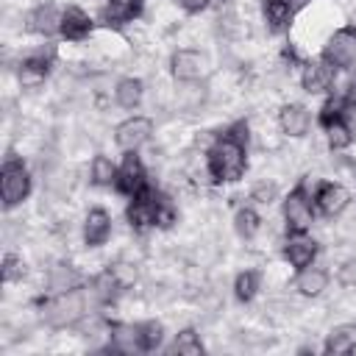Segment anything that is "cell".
<instances>
[{
    "label": "cell",
    "instance_id": "cell-1",
    "mask_svg": "<svg viewBox=\"0 0 356 356\" xmlns=\"http://www.w3.org/2000/svg\"><path fill=\"white\" fill-rule=\"evenodd\" d=\"M206 167L214 184H234L248 170V125L239 122L222 136L214 139V145L206 153Z\"/></svg>",
    "mask_w": 356,
    "mask_h": 356
},
{
    "label": "cell",
    "instance_id": "cell-2",
    "mask_svg": "<svg viewBox=\"0 0 356 356\" xmlns=\"http://www.w3.org/2000/svg\"><path fill=\"white\" fill-rule=\"evenodd\" d=\"M28 195H31V172L22 164V159L8 156L3 161V170H0V197H3V206L14 209Z\"/></svg>",
    "mask_w": 356,
    "mask_h": 356
},
{
    "label": "cell",
    "instance_id": "cell-3",
    "mask_svg": "<svg viewBox=\"0 0 356 356\" xmlns=\"http://www.w3.org/2000/svg\"><path fill=\"white\" fill-rule=\"evenodd\" d=\"M281 214H284L286 234H306V231L312 228L314 209H312V197L306 195V189H303V186H295V189L284 197Z\"/></svg>",
    "mask_w": 356,
    "mask_h": 356
},
{
    "label": "cell",
    "instance_id": "cell-4",
    "mask_svg": "<svg viewBox=\"0 0 356 356\" xmlns=\"http://www.w3.org/2000/svg\"><path fill=\"white\" fill-rule=\"evenodd\" d=\"M323 58L334 70H348L350 64H356V25H345L334 31L323 47Z\"/></svg>",
    "mask_w": 356,
    "mask_h": 356
},
{
    "label": "cell",
    "instance_id": "cell-5",
    "mask_svg": "<svg viewBox=\"0 0 356 356\" xmlns=\"http://www.w3.org/2000/svg\"><path fill=\"white\" fill-rule=\"evenodd\" d=\"M125 214H128L131 228H136V231L156 228V225H159V189L145 186L142 192H136V195L131 197Z\"/></svg>",
    "mask_w": 356,
    "mask_h": 356
},
{
    "label": "cell",
    "instance_id": "cell-6",
    "mask_svg": "<svg viewBox=\"0 0 356 356\" xmlns=\"http://www.w3.org/2000/svg\"><path fill=\"white\" fill-rule=\"evenodd\" d=\"M147 186V172L142 159L136 156V150H128L122 156V161L117 164V178H114V189L125 197H134L136 192H142Z\"/></svg>",
    "mask_w": 356,
    "mask_h": 356
},
{
    "label": "cell",
    "instance_id": "cell-7",
    "mask_svg": "<svg viewBox=\"0 0 356 356\" xmlns=\"http://www.w3.org/2000/svg\"><path fill=\"white\" fill-rule=\"evenodd\" d=\"M206 67H209L206 56H203L200 50H192V47H181V50H175L172 58H170V72H172V78L181 81V83H195V81H200V78L206 75Z\"/></svg>",
    "mask_w": 356,
    "mask_h": 356
},
{
    "label": "cell",
    "instance_id": "cell-8",
    "mask_svg": "<svg viewBox=\"0 0 356 356\" xmlns=\"http://www.w3.org/2000/svg\"><path fill=\"white\" fill-rule=\"evenodd\" d=\"M150 134H153V122L147 117H142V114H134V117L122 120L114 128V142H117L120 150L128 153V150H139L150 139Z\"/></svg>",
    "mask_w": 356,
    "mask_h": 356
},
{
    "label": "cell",
    "instance_id": "cell-9",
    "mask_svg": "<svg viewBox=\"0 0 356 356\" xmlns=\"http://www.w3.org/2000/svg\"><path fill=\"white\" fill-rule=\"evenodd\" d=\"M83 314V300L78 289H67V292H56V298L47 303L44 317L53 325H70Z\"/></svg>",
    "mask_w": 356,
    "mask_h": 356
},
{
    "label": "cell",
    "instance_id": "cell-10",
    "mask_svg": "<svg viewBox=\"0 0 356 356\" xmlns=\"http://www.w3.org/2000/svg\"><path fill=\"white\" fill-rule=\"evenodd\" d=\"M334 78H337V70L323 56L314 58V61H306L303 64V72H300V83H303V89L309 95H325V92H331Z\"/></svg>",
    "mask_w": 356,
    "mask_h": 356
},
{
    "label": "cell",
    "instance_id": "cell-11",
    "mask_svg": "<svg viewBox=\"0 0 356 356\" xmlns=\"http://www.w3.org/2000/svg\"><path fill=\"white\" fill-rule=\"evenodd\" d=\"M350 203V192L337 184V181H323L317 189H314V206L325 214V217H337L345 211V206Z\"/></svg>",
    "mask_w": 356,
    "mask_h": 356
},
{
    "label": "cell",
    "instance_id": "cell-12",
    "mask_svg": "<svg viewBox=\"0 0 356 356\" xmlns=\"http://www.w3.org/2000/svg\"><path fill=\"white\" fill-rule=\"evenodd\" d=\"M95 28V19L78 8V6H70L61 11V22H58V33L67 39V42H83Z\"/></svg>",
    "mask_w": 356,
    "mask_h": 356
},
{
    "label": "cell",
    "instance_id": "cell-13",
    "mask_svg": "<svg viewBox=\"0 0 356 356\" xmlns=\"http://www.w3.org/2000/svg\"><path fill=\"white\" fill-rule=\"evenodd\" d=\"M317 256V242L306 234H286V242H284V259L300 270V267H309Z\"/></svg>",
    "mask_w": 356,
    "mask_h": 356
},
{
    "label": "cell",
    "instance_id": "cell-14",
    "mask_svg": "<svg viewBox=\"0 0 356 356\" xmlns=\"http://www.w3.org/2000/svg\"><path fill=\"white\" fill-rule=\"evenodd\" d=\"M111 236V217L106 209H89L83 220V242L86 248H100Z\"/></svg>",
    "mask_w": 356,
    "mask_h": 356
},
{
    "label": "cell",
    "instance_id": "cell-15",
    "mask_svg": "<svg viewBox=\"0 0 356 356\" xmlns=\"http://www.w3.org/2000/svg\"><path fill=\"white\" fill-rule=\"evenodd\" d=\"M53 70V53H31L19 64V81L22 86H39Z\"/></svg>",
    "mask_w": 356,
    "mask_h": 356
},
{
    "label": "cell",
    "instance_id": "cell-16",
    "mask_svg": "<svg viewBox=\"0 0 356 356\" xmlns=\"http://www.w3.org/2000/svg\"><path fill=\"white\" fill-rule=\"evenodd\" d=\"M278 125L286 136L292 139H300L309 134V125H312V117L309 111L300 106V103H286L281 111H278Z\"/></svg>",
    "mask_w": 356,
    "mask_h": 356
},
{
    "label": "cell",
    "instance_id": "cell-17",
    "mask_svg": "<svg viewBox=\"0 0 356 356\" xmlns=\"http://www.w3.org/2000/svg\"><path fill=\"white\" fill-rule=\"evenodd\" d=\"M142 8H145V0H106L100 17H103L106 25L120 28V25L134 22V19L142 14Z\"/></svg>",
    "mask_w": 356,
    "mask_h": 356
},
{
    "label": "cell",
    "instance_id": "cell-18",
    "mask_svg": "<svg viewBox=\"0 0 356 356\" xmlns=\"http://www.w3.org/2000/svg\"><path fill=\"white\" fill-rule=\"evenodd\" d=\"M295 8H298V0H261V11L273 33H281L289 28Z\"/></svg>",
    "mask_w": 356,
    "mask_h": 356
},
{
    "label": "cell",
    "instance_id": "cell-19",
    "mask_svg": "<svg viewBox=\"0 0 356 356\" xmlns=\"http://www.w3.org/2000/svg\"><path fill=\"white\" fill-rule=\"evenodd\" d=\"M58 22H61V11L53 6V3H42L36 6L31 14H28V31L39 33V36H50L58 31Z\"/></svg>",
    "mask_w": 356,
    "mask_h": 356
},
{
    "label": "cell",
    "instance_id": "cell-20",
    "mask_svg": "<svg viewBox=\"0 0 356 356\" xmlns=\"http://www.w3.org/2000/svg\"><path fill=\"white\" fill-rule=\"evenodd\" d=\"M325 286H328V273L320 270V267H314V264L300 267L298 275H295V289L303 298H317V295L325 292Z\"/></svg>",
    "mask_w": 356,
    "mask_h": 356
},
{
    "label": "cell",
    "instance_id": "cell-21",
    "mask_svg": "<svg viewBox=\"0 0 356 356\" xmlns=\"http://www.w3.org/2000/svg\"><path fill=\"white\" fill-rule=\"evenodd\" d=\"M161 342H164V325H161V323L147 320V323L134 325V348H136V350L150 353V350L161 348Z\"/></svg>",
    "mask_w": 356,
    "mask_h": 356
},
{
    "label": "cell",
    "instance_id": "cell-22",
    "mask_svg": "<svg viewBox=\"0 0 356 356\" xmlns=\"http://www.w3.org/2000/svg\"><path fill=\"white\" fill-rule=\"evenodd\" d=\"M142 97H145V83L139 81V78H122L120 83H117V89H114V100H117V106L120 108H136L139 103H142Z\"/></svg>",
    "mask_w": 356,
    "mask_h": 356
},
{
    "label": "cell",
    "instance_id": "cell-23",
    "mask_svg": "<svg viewBox=\"0 0 356 356\" xmlns=\"http://www.w3.org/2000/svg\"><path fill=\"white\" fill-rule=\"evenodd\" d=\"M323 350H325V353H334V356L356 350V328H353V325H337V328L325 337Z\"/></svg>",
    "mask_w": 356,
    "mask_h": 356
},
{
    "label": "cell",
    "instance_id": "cell-24",
    "mask_svg": "<svg viewBox=\"0 0 356 356\" xmlns=\"http://www.w3.org/2000/svg\"><path fill=\"white\" fill-rule=\"evenodd\" d=\"M234 228H236V234H239L242 239H253V236L259 234V228H261V217H259V211L250 209V206L236 209V214H234Z\"/></svg>",
    "mask_w": 356,
    "mask_h": 356
},
{
    "label": "cell",
    "instance_id": "cell-25",
    "mask_svg": "<svg viewBox=\"0 0 356 356\" xmlns=\"http://www.w3.org/2000/svg\"><path fill=\"white\" fill-rule=\"evenodd\" d=\"M167 353H181V356H197V353H203L200 334L195 328H184L181 334H175V339L167 348Z\"/></svg>",
    "mask_w": 356,
    "mask_h": 356
},
{
    "label": "cell",
    "instance_id": "cell-26",
    "mask_svg": "<svg viewBox=\"0 0 356 356\" xmlns=\"http://www.w3.org/2000/svg\"><path fill=\"white\" fill-rule=\"evenodd\" d=\"M89 175H92V184H95V186H114L117 164H114L108 156L97 153V156L92 159V170H89Z\"/></svg>",
    "mask_w": 356,
    "mask_h": 356
},
{
    "label": "cell",
    "instance_id": "cell-27",
    "mask_svg": "<svg viewBox=\"0 0 356 356\" xmlns=\"http://www.w3.org/2000/svg\"><path fill=\"white\" fill-rule=\"evenodd\" d=\"M259 284H261V275L256 270H242L234 278V295H236V300L250 303L256 298V292H259Z\"/></svg>",
    "mask_w": 356,
    "mask_h": 356
},
{
    "label": "cell",
    "instance_id": "cell-28",
    "mask_svg": "<svg viewBox=\"0 0 356 356\" xmlns=\"http://www.w3.org/2000/svg\"><path fill=\"white\" fill-rule=\"evenodd\" d=\"M78 286V275L70 270V267H56L53 275H50V289L53 292H67V289H75Z\"/></svg>",
    "mask_w": 356,
    "mask_h": 356
},
{
    "label": "cell",
    "instance_id": "cell-29",
    "mask_svg": "<svg viewBox=\"0 0 356 356\" xmlns=\"http://www.w3.org/2000/svg\"><path fill=\"white\" fill-rule=\"evenodd\" d=\"M0 273H3V281H6V284H14V281H19V278L25 275V264H22V259H19L17 253H6Z\"/></svg>",
    "mask_w": 356,
    "mask_h": 356
},
{
    "label": "cell",
    "instance_id": "cell-30",
    "mask_svg": "<svg viewBox=\"0 0 356 356\" xmlns=\"http://www.w3.org/2000/svg\"><path fill=\"white\" fill-rule=\"evenodd\" d=\"M337 281H339L345 289H356V259H348V261L339 264Z\"/></svg>",
    "mask_w": 356,
    "mask_h": 356
},
{
    "label": "cell",
    "instance_id": "cell-31",
    "mask_svg": "<svg viewBox=\"0 0 356 356\" xmlns=\"http://www.w3.org/2000/svg\"><path fill=\"white\" fill-rule=\"evenodd\" d=\"M273 197H275V184H259L253 189V200L256 203H270Z\"/></svg>",
    "mask_w": 356,
    "mask_h": 356
},
{
    "label": "cell",
    "instance_id": "cell-32",
    "mask_svg": "<svg viewBox=\"0 0 356 356\" xmlns=\"http://www.w3.org/2000/svg\"><path fill=\"white\" fill-rule=\"evenodd\" d=\"M211 0H178V6L186 11V14H200L203 8H209Z\"/></svg>",
    "mask_w": 356,
    "mask_h": 356
},
{
    "label": "cell",
    "instance_id": "cell-33",
    "mask_svg": "<svg viewBox=\"0 0 356 356\" xmlns=\"http://www.w3.org/2000/svg\"><path fill=\"white\" fill-rule=\"evenodd\" d=\"M342 106H345V111L356 114V81L348 86V92H345V97H342Z\"/></svg>",
    "mask_w": 356,
    "mask_h": 356
}]
</instances>
